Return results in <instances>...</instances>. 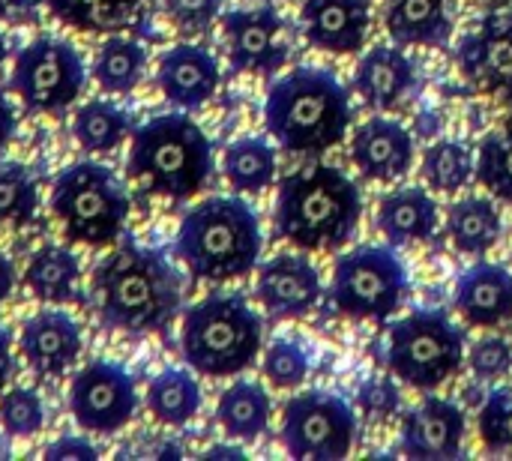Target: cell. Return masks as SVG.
I'll return each mask as SVG.
<instances>
[{"label":"cell","mask_w":512,"mask_h":461,"mask_svg":"<svg viewBox=\"0 0 512 461\" xmlns=\"http://www.w3.org/2000/svg\"><path fill=\"white\" fill-rule=\"evenodd\" d=\"M351 159L366 180L393 183L402 180L414 165V138L399 120L369 117L354 129Z\"/></svg>","instance_id":"obj_19"},{"label":"cell","mask_w":512,"mask_h":461,"mask_svg":"<svg viewBox=\"0 0 512 461\" xmlns=\"http://www.w3.org/2000/svg\"><path fill=\"white\" fill-rule=\"evenodd\" d=\"M48 12L81 33L114 36L126 30L141 6V0H45Z\"/></svg>","instance_id":"obj_29"},{"label":"cell","mask_w":512,"mask_h":461,"mask_svg":"<svg viewBox=\"0 0 512 461\" xmlns=\"http://www.w3.org/2000/svg\"><path fill=\"white\" fill-rule=\"evenodd\" d=\"M264 246L258 213L237 195H213L195 204L177 228L174 255L204 282L240 279L258 267Z\"/></svg>","instance_id":"obj_4"},{"label":"cell","mask_w":512,"mask_h":461,"mask_svg":"<svg viewBox=\"0 0 512 461\" xmlns=\"http://www.w3.org/2000/svg\"><path fill=\"white\" fill-rule=\"evenodd\" d=\"M6 54H9V48H6V36L0 33V66H3V60H6Z\"/></svg>","instance_id":"obj_48"},{"label":"cell","mask_w":512,"mask_h":461,"mask_svg":"<svg viewBox=\"0 0 512 461\" xmlns=\"http://www.w3.org/2000/svg\"><path fill=\"white\" fill-rule=\"evenodd\" d=\"M219 81H222L219 60L201 45L180 42L159 57L156 84L174 108L198 111L216 96Z\"/></svg>","instance_id":"obj_16"},{"label":"cell","mask_w":512,"mask_h":461,"mask_svg":"<svg viewBox=\"0 0 512 461\" xmlns=\"http://www.w3.org/2000/svg\"><path fill=\"white\" fill-rule=\"evenodd\" d=\"M81 327L60 309H42L21 327V357L39 378L66 375L81 357Z\"/></svg>","instance_id":"obj_17"},{"label":"cell","mask_w":512,"mask_h":461,"mask_svg":"<svg viewBox=\"0 0 512 461\" xmlns=\"http://www.w3.org/2000/svg\"><path fill=\"white\" fill-rule=\"evenodd\" d=\"M468 369L477 381H498L512 369V348L501 336H483L468 351Z\"/></svg>","instance_id":"obj_39"},{"label":"cell","mask_w":512,"mask_h":461,"mask_svg":"<svg viewBox=\"0 0 512 461\" xmlns=\"http://www.w3.org/2000/svg\"><path fill=\"white\" fill-rule=\"evenodd\" d=\"M483 3H489V9H504L510 0H483Z\"/></svg>","instance_id":"obj_49"},{"label":"cell","mask_w":512,"mask_h":461,"mask_svg":"<svg viewBox=\"0 0 512 461\" xmlns=\"http://www.w3.org/2000/svg\"><path fill=\"white\" fill-rule=\"evenodd\" d=\"M456 309L474 327H498L512 318V273L501 264L480 261L456 279Z\"/></svg>","instance_id":"obj_22"},{"label":"cell","mask_w":512,"mask_h":461,"mask_svg":"<svg viewBox=\"0 0 512 461\" xmlns=\"http://www.w3.org/2000/svg\"><path fill=\"white\" fill-rule=\"evenodd\" d=\"M480 438L489 453L512 450V393L492 390L480 411Z\"/></svg>","instance_id":"obj_38"},{"label":"cell","mask_w":512,"mask_h":461,"mask_svg":"<svg viewBox=\"0 0 512 461\" xmlns=\"http://www.w3.org/2000/svg\"><path fill=\"white\" fill-rule=\"evenodd\" d=\"M447 234L462 255H486L501 240V213L492 198H462L447 213Z\"/></svg>","instance_id":"obj_27"},{"label":"cell","mask_w":512,"mask_h":461,"mask_svg":"<svg viewBox=\"0 0 512 461\" xmlns=\"http://www.w3.org/2000/svg\"><path fill=\"white\" fill-rule=\"evenodd\" d=\"M300 24L312 48L327 54H357L366 45L372 12L366 0H306Z\"/></svg>","instance_id":"obj_20"},{"label":"cell","mask_w":512,"mask_h":461,"mask_svg":"<svg viewBox=\"0 0 512 461\" xmlns=\"http://www.w3.org/2000/svg\"><path fill=\"white\" fill-rule=\"evenodd\" d=\"M462 75L483 93H498L512 102V9H495L480 18L456 45Z\"/></svg>","instance_id":"obj_13"},{"label":"cell","mask_w":512,"mask_h":461,"mask_svg":"<svg viewBox=\"0 0 512 461\" xmlns=\"http://www.w3.org/2000/svg\"><path fill=\"white\" fill-rule=\"evenodd\" d=\"M0 456H3V450H0Z\"/></svg>","instance_id":"obj_50"},{"label":"cell","mask_w":512,"mask_h":461,"mask_svg":"<svg viewBox=\"0 0 512 461\" xmlns=\"http://www.w3.org/2000/svg\"><path fill=\"white\" fill-rule=\"evenodd\" d=\"M399 405H402V393L390 378H369L357 390V408L375 423L390 420L399 411Z\"/></svg>","instance_id":"obj_40"},{"label":"cell","mask_w":512,"mask_h":461,"mask_svg":"<svg viewBox=\"0 0 512 461\" xmlns=\"http://www.w3.org/2000/svg\"><path fill=\"white\" fill-rule=\"evenodd\" d=\"M78 279H81L78 255L69 246H57V243L36 249L27 261V270H24L27 291L39 303H54V306L81 300Z\"/></svg>","instance_id":"obj_25"},{"label":"cell","mask_w":512,"mask_h":461,"mask_svg":"<svg viewBox=\"0 0 512 461\" xmlns=\"http://www.w3.org/2000/svg\"><path fill=\"white\" fill-rule=\"evenodd\" d=\"M204 459L207 461H216V459H246V453L240 450V447H228V444H219V447H210L207 453H204Z\"/></svg>","instance_id":"obj_46"},{"label":"cell","mask_w":512,"mask_h":461,"mask_svg":"<svg viewBox=\"0 0 512 461\" xmlns=\"http://www.w3.org/2000/svg\"><path fill=\"white\" fill-rule=\"evenodd\" d=\"M384 21L396 45L444 48L453 36L450 0H384Z\"/></svg>","instance_id":"obj_24"},{"label":"cell","mask_w":512,"mask_h":461,"mask_svg":"<svg viewBox=\"0 0 512 461\" xmlns=\"http://www.w3.org/2000/svg\"><path fill=\"white\" fill-rule=\"evenodd\" d=\"M372 354L402 384L429 393L462 369L465 333L444 309H414L384 327Z\"/></svg>","instance_id":"obj_7"},{"label":"cell","mask_w":512,"mask_h":461,"mask_svg":"<svg viewBox=\"0 0 512 461\" xmlns=\"http://www.w3.org/2000/svg\"><path fill=\"white\" fill-rule=\"evenodd\" d=\"M351 117L348 87L327 69L297 66L267 87L264 126L288 153L315 156L336 147Z\"/></svg>","instance_id":"obj_3"},{"label":"cell","mask_w":512,"mask_h":461,"mask_svg":"<svg viewBox=\"0 0 512 461\" xmlns=\"http://www.w3.org/2000/svg\"><path fill=\"white\" fill-rule=\"evenodd\" d=\"M45 459L48 461H96L99 450L87 441V438H75V435H63L54 444L45 447Z\"/></svg>","instance_id":"obj_42"},{"label":"cell","mask_w":512,"mask_h":461,"mask_svg":"<svg viewBox=\"0 0 512 461\" xmlns=\"http://www.w3.org/2000/svg\"><path fill=\"white\" fill-rule=\"evenodd\" d=\"M321 294V276L303 255H276L258 267L255 297L273 321L306 318L321 303Z\"/></svg>","instance_id":"obj_15"},{"label":"cell","mask_w":512,"mask_h":461,"mask_svg":"<svg viewBox=\"0 0 512 461\" xmlns=\"http://www.w3.org/2000/svg\"><path fill=\"white\" fill-rule=\"evenodd\" d=\"M129 192L102 162L66 165L51 186V210L63 222L69 243L102 249L114 243L129 219Z\"/></svg>","instance_id":"obj_8"},{"label":"cell","mask_w":512,"mask_h":461,"mask_svg":"<svg viewBox=\"0 0 512 461\" xmlns=\"http://www.w3.org/2000/svg\"><path fill=\"white\" fill-rule=\"evenodd\" d=\"M39 207L33 174L21 162L0 159V225H27Z\"/></svg>","instance_id":"obj_34"},{"label":"cell","mask_w":512,"mask_h":461,"mask_svg":"<svg viewBox=\"0 0 512 461\" xmlns=\"http://www.w3.org/2000/svg\"><path fill=\"white\" fill-rule=\"evenodd\" d=\"M15 291V267L12 261L0 252V303Z\"/></svg>","instance_id":"obj_45"},{"label":"cell","mask_w":512,"mask_h":461,"mask_svg":"<svg viewBox=\"0 0 512 461\" xmlns=\"http://www.w3.org/2000/svg\"><path fill=\"white\" fill-rule=\"evenodd\" d=\"M126 174L153 195L192 198L213 174V144L189 114H156L132 129Z\"/></svg>","instance_id":"obj_5"},{"label":"cell","mask_w":512,"mask_h":461,"mask_svg":"<svg viewBox=\"0 0 512 461\" xmlns=\"http://www.w3.org/2000/svg\"><path fill=\"white\" fill-rule=\"evenodd\" d=\"M33 0H0V18H12L24 9H30Z\"/></svg>","instance_id":"obj_47"},{"label":"cell","mask_w":512,"mask_h":461,"mask_svg":"<svg viewBox=\"0 0 512 461\" xmlns=\"http://www.w3.org/2000/svg\"><path fill=\"white\" fill-rule=\"evenodd\" d=\"M147 411L162 426H186L201 411V387L189 369H162L147 384Z\"/></svg>","instance_id":"obj_28"},{"label":"cell","mask_w":512,"mask_h":461,"mask_svg":"<svg viewBox=\"0 0 512 461\" xmlns=\"http://www.w3.org/2000/svg\"><path fill=\"white\" fill-rule=\"evenodd\" d=\"M309 351L294 339H276L264 351V378L279 390H294L309 378Z\"/></svg>","instance_id":"obj_37"},{"label":"cell","mask_w":512,"mask_h":461,"mask_svg":"<svg viewBox=\"0 0 512 461\" xmlns=\"http://www.w3.org/2000/svg\"><path fill=\"white\" fill-rule=\"evenodd\" d=\"M270 396L255 381H234L216 402V420L234 441H258L270 429Z\"/></svg>","instance_id":"obj_26"},{"label":"cell","mask_w":512,"mask_h":461,"mask_svg":"<svg viewBox=\"0 0 512 461\" xmlns=\"http://www.w3.org/2000/svg\"><path fill=\"white\" fill-rule=\"evenodd\" d=\"M462 438H465V411L450 399L429 396L420 408L405 414L399 447L411 459L447 461L459 459Z\"/></svg>","instance_id":"obj_18"},{"label":"cell","mask_w":512,"mask_h":461,"mask_svg":"<svg viewBox=\"0 0 512 461\" xmlns=\"http://www.w3.org/2000/svg\"><path fill=\"white\" fill-rule=\"evenodd\" d=\"M474 177L489 189V195L512 204V126L498 129L480 141Z\"/></svg>","instance_id":"obj_35"},{"label":"cell","mask_w":512,"mask_h":461,"mask_svg":"<svg viewBox=\"0 0 512 461\" xmlns=\"http://www.w3.org/2000/svg\"><path fill=\"white\" fill-rule=\"evenodd\" d=\"M90 294L105 327L132 336L165 333L183 306V273L165 249L126 237L96 264Z\"/></svg>","instance_id":"obj_1"},{"label":"cell","mask_w":512,"mask_h":461,"mask_svg":"<svg viewBox=\"0 0 512 461\" xmlns=\"http://www.w3.org/2000/svg\"><path fill=\"white\" fill-rule=\"evenodd\" d=\"M417 87L414 60L399 45H375L354 69V90L378 111H393Z\"/></svg>","instance_id":"obj_21"},{"label":"cell","mask_w":512,"mask_h":461,"mask_svg":"<svg viewBox=\"0 0 512 461\" xmlns=\"http://www.w3.org/2000/svg\"><path fill=\"white\" fill-rule=\"evenodd\" d=\"M375 222L390 246L426 243L438 228V204L426 189L405 186L381 198Z\"/></svg>","instance_id":"obj_23"},{"label":"cell","mask_w":512,"mask_h":461,"mask_svg":"<svg viewBox=\"0 0 512 461\" xmlns=\"http://www.w3.org/2000/svg\"><path fill=\"white\" fill-rule=\"evenodd\" d=\"M9 372H12V351H9V333L6 327L0 324V393L9 381Z\"/></svg>","instance_id":"obj_44"},{"label":"cell","mask_w":512,"mask_h":461,"mask_svg":"<svg viewBox=\"0 0 512 461\" xmlns=\"http://www.w3.org/2000/svg\"><path fill=\"white\" fill-rule=\"evenodd\" d=\"M0 426L12 438H33L45 426V405L33 387H12L0 393Z\"/></svg>","instance_id":"obj_36"},{"label":"cell","mask_w":512,"mask_h":461,"mask_svg":"<svg viewBox=\"0 0 512 461\" xmlns=\"http://www.w3.org/2000/svg\"><path fill=\"white\" fill-rule=\"evenodd\" d=\"M222 27H225L228 60L234 72L273 78L285 66L288 60V45L282 39L285 21L273 6L231 9L222 15Z\"/></svg>","instance_id":"obj_14"},{"label":"cell","mask_w":512,"mask_h":461,"mask_svg":"<svg viewBox=\"0 0 512 461\" xmlns=\"http://www.w3.org/2000/svg\"><path fill=\"white\" fill-rule=\"evenodd\" d=\"M69 411L90 435H117L138 411L132 375L111 360H93L75 372L69 387Z\"/></svg>","instance_id":"obj_12"},{"label":"cell","mask_w":512,"mask_h":461,"mask_svg":"<svg viewBox=\"0 0 512 461\" xmlns=\"http://www.w3.org/2000/svg\"><path fill=\"white\" fill-rule=\"evenodd\" d=\"M411 282L396 246H357L336 258L330 303L351 321L384 324L408 300Z\"/></svg>","instance_id":"obj_9"},{"label":"cell","mask_w":512,"mask_h":461,"mask_svg":"<svg viewBox=\"0 0 512 461\" xmlns=\"http://www.w3.org/2000/svg\"><path fill=\"white\" fill-rule=\"evenodd\" d=\"M87 81V69L75 45L54 36H39L15 54L12 90L24 108L36 114H57L69 108Z\"/></svg>","instance_id":"obj_11"},{"label":"cell","mask_w":512,"mask_h":461,"mask_svg":"<svg viewBox=\"0 0 512 461\" xmlns=\"http://www.w3.org/2000/svg\"><path fill=\"white\" fill-rule=\"evenodd\" d=\"M129 132H132L129 114L108 99H90L78 105L72 117V135L87 153H111L126 141Z\"/></svg>","instance_id":"obj_32"},{"label":"cell","mask_w":512,"mask_h":461,"mask_svg":"<svg viewBox=\"0 0 512 461\" xmlns=\"http://www.w3.org/2000/svg\"><path fill=\"white\" fill-rule=\"evenodd\" d=\"M147 72V48L126 36H108L93 60V78L105 93H132Z\"/></svg>","instance_id":"obj_30"},{"label":"cell","mask_w":512,"mask_h":461,"mask_svg":"<svg viewBox=\"0 0 512 461\" xmlns=\"http://www.w3.org/2000/svg\"><path fill=\"white\" fill-rule=\"evenodd\" d=\"M279 438L291 459L339 461L354 450L357 414L342 396L309 390L285 402Z\"/></svg>","instance_id":"obj_10"},{"label":"cell","mask_w":512,"mask_h":461,"mask_svg":"<svg viewBox=\"0 0 512 461\" xmlns=\"http://www.w3.org/2000/svg\"><path fill=\"white\" fill-rule=\"evenodd\" d=\"M15 135V108L12 102L0 93V150L12 141Z\"/></svg>","instance_id":"obj_43"},{"label":"cell","mask_w":512,"mask_h":461,"mask_svg":"<svg viewBox=\"0 0 512 461\" xmlns=\"http://www.w3.org/2000/svg\"><path fill=\"white\" fill-rule=\"evenodd\" d=\"M276 165L279 162H276L273 144L264 138H255V135L231 141L225 150V159H222L225 180L243 195L264 192L276 177Z\"/></svg>","instance_id":"obj_31"},{"label":"cell","mask_w":512,"mask_h":461,"mask_svg":"<svg viewBox=\"0 0 512 461\" xmlns=\"http://www.w3.org/2000/svg\"><path fill=\"white\" fill-rule=\"evenodd\" d=\"M222 12V0H165V15L183 33H204Z\"/></svg>","instance_id":"obj_41"},{"label":"cell","mask_w":512,"mask_h":461,"mask_svg":"<svg viewBox=\"0 0 512 461\" xmlns=\"http://www.w3.org/2000/svg\"><path fill=\"white\" fill-rule=\"evenodd\" d=\"M420 171H423V180L429 183V189L456 195L474 180L477 156L468 144L453 141V138H441V141L426 147Z\"/></svg>","instance_id":"obj_33"},{"label":"cell","mask_w":512,"mask_h":461,"mask_svg":"<svg viewBox=\"0 0 512 461\" xmlns=\"http://www.w3.org/2000/svg\"><path fill=\"white\" fill-rule=\"evenodd\" d=\"M264 342V321L237 291H216L189 306L180 327V354L189 369L207 378H231L255 366Z\"/></svg>","instance_id":"obj_6"},{"label":"cell","mask_w":512,"mask_h":461,"mask_svg":"<svg viewBox=\"0 0 512 461\" xmlns=\"http://www.w3.org/2000/svg\"><path fill=\"white\" fill-rule=\"evenodd\" d=\"M363 216L357 183L333 165H309L279 180L276 192V237L303 252L342 249Z\"/></svg>","instance_id":"obj_2"}]
</instances>
